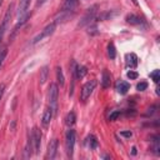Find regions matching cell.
Returning <instances> with one entry per match:
<instances>
[{
    "instance_id": "6da1fadb",
    "label": "cell",
    "mask_w": 160,
    "mask_h": 160,
    "mask_svg": "<svg viewBox=\"0 0 160 160\" xmlns=\"http://www.w3.org/2000/svg\"><path fill=\"white\" fill-rule=\"evenodd\" d=\"M55 29H56V22H51V24H49L48 26H45L34 39H32V44H38L39 41H41V40H44V39H46V38H49L51 34H54V31H55Z\"/></svg>"
},
{
    "instance_id": "7a4b0ae2",
    "label": "cell",
    "mask_w": 160,
    "mask_h": 160,
    "mask_svg": "<svg viewBox=\"0 0 160 160\" xmlns=\"http://www.w3.org/2000/svg\"><path fill=\"white\" fill-rule=\"evenodd\" d=\"M75 130L70 129L68 130L66 132V136H65V146H66V152H68V156L69 158H72V152H74V145H75Z\"/></svg>"
},
{
    "instance_id": "3957f363",
    "label": "cell",
    "mask_w": 160,
    "mask_h": 160,
    "mask_svg": "<svg viewBox=\"0 0 160 160\" xmlns=\"http://www.w3.org/2000/svg\"><path fill=\"white\" fill-rule=\"evenodd\" d=\"M95 86H96V81L95 80H90L88 82H85L80 90V99L82 101L88 100V98H90V95L92 94V91L95 90Z\"/></svg>"
},
{
    "instance_id": "277c9868",
    "label": "cell",
    "mask_w": 160,
    "mask_h": 160,
    "mask_svg": "<svg viewBox=\"0 0 160 160\" xmlns=\"http://www.w3.org/2000/svg\"><path fill=\"white\" fill-rule=\"evenodd\" d=\"M98 5H92L91 8H89L88 10H86V12H85V15L82 16V19H81V21L79 22V28H82V26H85V25H88V24H90L92 20H94V18H95V15H96V12H98Z\"/></svg>"
},
{
    "instance_id": "5b68a950",
    "label": "cell",
    "mask_w": 160,
    "mask_h": 160,
    "mask_svg": "<svg viewBox=\"0 0 160 160\" xmlns=\"http://www.w3.org/2000/svg\"><path fill=\"white\" fill-rule=\"evenodd\" d=\"M12 6H14V5L10 4V6L8 8L6 14H5V16H4V19H2V21H1V24H0V44H1V41H2V39H4V35H5L6 30H8L9 21H10V18H11V10H12Z\"/></svg>"
},
{
    "instance_id": "8992f818",
    "label": "cell",
    "mask_w": 160,
    "mask_h": 160,
    "mask_svg": "<svg viewBox=\"0 0 160 160\" xmlns=\"http://www.w3.org/2000/svg\"><path fill=\"white\" fill-rule=\"evenodd\" d=\"M58 96H59L58 85H56V84H50V88H49V102H50V106L52 108L54 111H55V109H56Z\"/></svg>"
},
{
    "instance_id": "52a82bcc",
    "label": "cell",
    "mask_w": 160,
    "mask_h": 160,
    "mask_svg": "<svg viewBox=\"0 0 160 160\" xmlns=\"http://www.w3.org/2000/svg\"><path fill=\"white\" fill-rule=\"evenodd\" d=\"M30 140H31V142H32V148H34L35 152H38L39 149H40V142H41V132H40V130H39L38 128H34V129H32Z\"/></svg>"
},
{
    "instance_id": "ba28073f",
    "label": "cell",
    "mask_w": 160,
    "mask_h": 160,
    "mask_svg": "<svg viewBox=\"0 0 160 160\" xmlns=\"http://www.w3.org/2000/svg\"><path fill=\"white\" fill-rule=\"evenodd\" d=\"M58 144H59L58 139H52V140L49 142V145H48V152H46V158H48V159L52 160V159L55 158L56 150H58Z\"/></svg>"
},
{
    "instance_id": "9c48e42d",
    "label": "cell",
    "mask_w": 160,
    "mask_h": 160,
    "mask_svg": "<svg viewBox=\"0 0 160 160\" xmlns=\"http://www.w3.org/2000/svg\"><path fill=\"white\" fill-rule=\"evenodd\" d=\"M52 115H54L52 108H51V106H48V108L45 109V111H44V114H42V119H41V122H42L44 126H48V125L50 124V121H51V119H52Z\"/></svg>"
},
{
    "instance_id": "30bf717a",
    "label": "cell",
    "mask_w": 160,
    "mask_h": 160,
    "mask_svg": "<svg viewBox=\"0 0 160 160\" xmlns=\"http://www.w3.org/2000/svg\"><path fill=\"white\" fill-rule=\"evenodd\" d=\"M79 0H62V5H61V11H71L75 9V6L78 5Z\"/></svg>"
},
{
    "instance_id": "8fae6325",
    "label": "cell",
    "mask_w": 160,
    "mask_h": 160,
    "mask_svg": "<svg viewBox=\"0 0 160 160\" xmlns=\"http://www.w3.org/2000/svg\"><path fill=\"white\" fill-rule=\"evenodd\" d=\"M111 84V75L108 70H102V75H101V86L104 89H108Z\"/></svg>"
},
{
    "instance_id": "7c38bea8",
    "label": "cell",
    "mask_w": 160,
    "mask_h": 160,
    "mask_svg": "<svg viewBox=\"0 0 160 160\" xmlns=\"http://www.w3.org/2000/svg\"><path fill=\"white\" fill-rule=\"evenodd\" d=\"M129 89H130V84H129V82L122 81V80L118 81V84H116V91H118L119 94L124 95V94H126V92H128V90H129Z\"/></svg>"
},
{
    "instance_id": "4fadbf2b",
    "label": "cell",
    "mask_w": 160,
    "mask_h": 160,
    "mask_svg": "<svg viewBox=\"0 0 160 160\" xmlns=\"http://www.w3.org/2000/svg\"><path fill=\"white\" fill-rule=\"evenodd\" d=\"M29 5H30V0H20L18 15H19V16H24V15L26 14V10H28Z\"/></svg>"
},
{
    "instance_id": "5bb4252c",
    "label": "cell",
    "mask_w": 160,
    "mask_h": 160,
    "mask_svg": "<svg viewBox=\"0 0 160 160\" xmlns=\"http://www.w3.org/2000/svg\"><path fill=\"white\" fill-rule=\"evenodd\" d=\"M125 20H126V22L130 24V25H140V24L142 22V20H141L138 15H135V14H129V15L125 18Z\"/></svg>"
},
{
    "instance_id": "9a60e30c",
    "label": "cell",
    "mask_w": 160,
    "mask_h": 160,
    "mask_svg": "<svg viewBox=\"0 0 160 160\" xmlns=\"http://www.w3.org/2000/svg\"><path fill=\"white\" fill-rule=\"evenodd\" d=\"M86 146L90 149V150H95L98 148V139L94 136V135H89L86 138V141H85Z\"/></svg>"
},
{
    "instance_id": "2e32d148",
    "label": "cell",
    "mask_w": 160,
    "mask_h": 160,
    "mask_svg": "<svg viewBox=\"0 0 160 160\" xmlns=\"http://www.w3.org/2000/svg\"><path fill=\"white\" fill-rule=\"evenodd\" d=\"M126 59H128V61H126V64H128V66H130V68H135L136 65H138V58H136V55L135 54H128L126 55Z\"/></svg>"
},
{
    "instance_id": "e0dca14e",
    "label": "cell",
    "mask_w": 160,
    "mask_h": 160,
    "mask_svg": "<svg viewBox=\"0 0 160 160\" xmlns=\"http://www.w3.org/2000/svg\"><path fill=\"white\" fill-rule=\"evenodd\" d=\"M75 120H76L75 112H74V111H70V112L66 115V118H65V124H66L68 126H71V125L75 124Z\"/></svg>"
},
{
    "instance_id": "ac0fdd59",
    "label": "cell",
    "mask_w": 160,
    "mask_h": 160,
    "mask_svg": "<svg viewBox=\"0 0 160 160\" xmlns=\"http://www.w3.org/2000/svg\"><path fill=\"white\" fill-rule=\"evenodd\" d=\"M56 79H58V82L60 84V86H64L65 84V78H64V74H62V69L60 66L56 68Z\"/></svg>"
},
{
    "instance_id": "d6986e66",
    "label": "cell",
    "mask_w": 160,
    "mask_h": 160,
    "mask_svg": "<svg viewBox=\"0 0 160 160\" xmlns=\"http://www.w3.org/2000/svg\"><path fill=\"white\" fill-rule=\"evenodd\" d=\"M48 76H49V68L48 66H44L40 70V82L41 84H45V81L48 80Z\"/></svg>"
},
{
    "instance_id": "ffe728a7",
    "label": "cell",
    "mask_w": 160,
    "mask_h": 160,
    "mask_svg": "<svg viewBox=\"0 0 160 160\" xmlns=\"http://www.w3.org/2000/svg\"><path fill=\"white\" fill-rule=\"evenodd\" d=\"M88 74V69L85 66H78L76 68V79H82Z\"/></svg>"
},
{
    "instance_id": "44dd1931",
    "label": "cell",
    "mask_w": 160,
    "mask_h": 160,
    "mask_svg": "<svg viewBox=\"0 0 160 160\" xmlns=\"http://www.w3.org/2000/svg\"><path fill=\"white\" fill-rule=\"evenodd\" d=\"M108 54H109L110 59H115V56H116V50H115V46H114L112 42H110V44L108 45Z\"/></svg>"
},
{
    "instance_id": "7402d4cb",
    "label": "cell",
    "mask_w": 160,
    "mask_h": 160,
    "mask_svg": "<svg viewBox=\"0 0 160 160\" xmlns=\"http://www.w3.org/2000/svg\"><path fill=\"white\" fill-rule=\"evenodd\" d=\"M150 76H151V79L154 80V82H159V80H160V71H159V70H154V71L150 74Z\"/></svg>"
},
{
    "instance_id": "603a6c76",
    "label": "cell",
    "mask_w": 160,
    "mask_h": 160,
    "mask_svg": "<svg viewBox=\"0 0 160 160\" xmlns=\"http://www.w3.org/2000/svg\"><path fill=\"white\" fill-rule=\"evenodd\" d=\"M6 54H8V49H1L0 50V68H1V65L5 60V58H6Z\"/></svg>"
},
{
    "instance_id": "cb8c5ba5",
    "label": "cell",
    "mask_w": 160,
    "mask_h": 160,
    "mask_svg": "<svg viewBox=\"0 0 160 160\" xmlns=\"http://www.w3.org/2000/svg\"><path fill=\"white\" fill-rule=\"evenodd\" d=\"M146 88H148V82H145V81H140V82L136 85V89H138L139 91H144V90H146Z\"/></svg>"
},
{
    "instance_id": "d4e9b609",
    "label": "cell",
    "mask_w": 160,
    "mask_h": 160,
    "mask_svg": "<svg viewBox=\"0 0 160 160\" xmlns=\"http://www.w3.org/2000/svg\"><path fill=\"white\" fill-rule=\"evenodd\" d=\"M119 116H120V111H114V112H111V114H110L109 120H110V121H115Z\"/></svg>"
},
{
    "instance_id": "484cf974",
    "label": "cell",
    "mask_w": 160,
    "mask_h": 160,
    "mask_svg": "<svg viewBox=\"0 0 160 160\" xmlns=\"http://www.w3.org/2000/svg\"><path fill=\"white\" fill-rule=\"evenodd\" d=\"M126 75H128V78H129V79H131V80L138 79V76H139V75H138V72H136V71H134V70H130Z\"/></svg>"
},
{
    "instance_id": "4316f807",
    "label": "cell",
    "mask_w": 160,
    "mask_h": 160,
    "mask_svg": "<svg viewBox=\"0 0 160 160\" xmlns=\"http://www.w3.org/2000/svg\"><path fill=\"white\" fill-rule=\"evenodd\" d=\"M120 135H121V136H125V138H130V136L132 135V132H131V131H121Z\"/></svg>"
},
{
    "instance_id": "83f0119b",
    "label": "cell",
    "mask_w": 160,
    "mask_h": 160,
    "mask_svg": "<svg viewBox=\"0 0 160 160\" xmlns=\"http://www.w3.org/2000/svg\"><path fill=\"white\" fill-rule=\"evenodd\" d=\"M4 90H5V85L1 84V85H0V100H1V98H2V95H4Z\"/></svg>"
},
{
    "instance_id": "f1b7e54d",
    "label": "cell",
    "mask_w": 160,
    "mask_h": 160,
    "mask_svg": "<svg viewBox=\"0 0 160 160\" xmlns=\"http://www.w3.org/2000/svg\"><path fill=\"white\" fill-rule=\"evenodd\" d=\"M131 150H132V151H131V154H132V155H135V154H136V148L134 146V148H132Z\"/></svg>"
},
{
    "instance_id": "f546056e",
    "label": "cell",
    "mask_w": 160,
    "mask_h": 160,
    "mask_svg": "<svg viewBox=\"0 0 160 160\" xmlns=\"http://www.w3.org/2000/svg\"><path fill=\"white\" fill-rule=\"evenodd\" d=\"M45 1H46V0H39V1H38V6H39V5H41V4H44Z\"/></svg>"
},
{
    "instance_id": "4dcf8cb0",
    "label": "cell",
    "mask_w": 160,
    "mask_h": 160,
    "mask_svg": "<svg viewBox=\"0 0 160 160\" xmlns=\"http://www.w3.org/2000/svg\"><path fill=\"white\" fill-rule=\"evenodd\" d=\"M102 158L104 159H110V156H108V155H102Z\"/></svg>"
},
{
    "instance_id": "1f68e13d",
    "label": "cell",
    "mask_w": 160,
    "mask_h": 160,
    "mask_svg": "<svg viewBox=\"0 0 160 160\" xmlns=\"http://www.w3.org/2000/svg\"><path fill=\"white\" fill-rule=\"evenodd\" d=\"M2 1H4V0H0V5H1V4H2Z\"/></svg>"
}]
</instances>
